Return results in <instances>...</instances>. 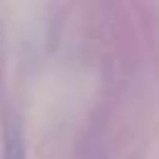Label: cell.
<instances>
[{"label":"cell","mask_w":159,"mask_h":159,"mask_svg":"<svg viewBox=\"0 0 159 159\" xmlns=\"http://www.w3.org/2000/svg\"><path fill=\"white\" fill-rule=\"evenodd\" d=\"M2 159H27L25 154V139H22V129L15 119L7 122L5 127V144H2Z\"/></svg>","instance_id":"cell-1"}]
</instances>
